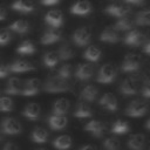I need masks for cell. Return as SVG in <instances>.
Returning <instances> with one entry per match:
<instances>
[{
	"instance_id": "1",
	"label": "cell",
	"mask_w": 150,
	"mask_h": 150,
	"mask_svg": "<svg viewBox=\"0 0 150 150\" xmlns=\"http://www.w3.org/2000/svg\"><path fill=\"white\" fill-rule=\"evenodd\" d=\"M43 89L48 93H63L70 90V84L68 83L67 80L55 75V76H50L45 82Z\"/></svg>"
},
{
	"instance_id": "2",
	"label": "cell",
	"mask_w": 150,
	"mask_h": 150,
	"mask_svg": "<svg viewBox=\"0 0 150 150\" xmlns=\"http://www.w3.org/2000/svg\"><path fill=\"white\" fill-rule=\"evenodd\" d=\"M116 75H117V71H116L115 66L111 64V63H105V64H103L100 68L96 80H97L98 83L109 84V83H111V82L115 81Z\"/></svg>"
},
{
	"instance_id": "3",
	"label": "cell",
	"mask_w": 150,
	"mask_h": 150,
	"mask_svg": "<svg viewBox=\"0 0 150 150\" xmlns=\"http://www.w3.org/2000/svg\"><path fill=\"white\" fill-rule=\"evenodd\" d=\"M149 105L145 101L142 100H134L129 103V105L125 109V115L130 117H141L148 112Z\"/></svg>"
},
{
	"instance_id": "4",
	"label": "cell",
	"mask_w": 150,
	"mask_h": 150,
	"mask_svg": "<svg viewBox=\"0 0 150 150\" xmlns=\"http://www.w3.org/2000/svg\"><path fill=\"white\" fill-rule=\"evenodd\" d=\"M142 60L137 54H127L123 59V62L121 64V69L124 73H134L141 68Z\"/></svg>"
},
{
	"instance_id": "5",
	"label": "cell",
	"mask_w": 150,
	"mask_h": 150,
	"mask_svg": "<svg viewBox=\"0 0 150 150\" xmlns=\"http://www.w3.org/2000/svg\"><path fill=\"white\" fill-rule=\"evenodd\" d=\"M145 40H146L145 35L141 30H138V29H131V30H129L125 34L124 39H123L124 43L128 45V46H131V47H138V46L143 45L145 42Z\"/></svg>"
},
{
	"instance_id": "6",
	"label": "cell",
	"mask_w": 150,
	"mask_h": 150,
	"mask_svg": "<svg viewBox=\"0 0 150 150\" xmlns=\"http://www.w3.org/2000/svg\"><path fill=\"white\" fill-rule=\"evenodd\" d=\"M90 40H91V33H90L89 28H87V27H80L73 34V41L79 47L89 45Z\"/></svg>"
},
{
	"instance_id": "7",
	"label": "cell",
	"mask_w": 150,
	"mask_h": 150,
	"mask_svg": "<svg viewBox=\"0 0 150 150\" xmlns=\"http://www.w3.org/2000/svg\"><path fill=\"white\" fill-rule=\"evenodd\" d=\"M1 130L7 135H18L21 132V124L13 117H6L1 122Z\"/></svg>"
},
{
	"instance_id": "8",
	"label": "cell",
	"mask_w": 150,
	"mask_h": 150,
	"mask_svg": "<svg viewBox=\"0 0 150 150\" xmlns=\"http://www.w3.org/2000/svg\"><path fill=\"white\" fill-rule=\"evenodd\" d=\"M120 91L123 96H132L136 95L138 91V84L137 81L135 79H125L122 81L121 86H120Z\"/></svg>"
},
{
	"instance_id": "9",
	"label": "cell",
	"mask_w": 150,
	"mask_h": 150,
	"mask_svg": "<svg viewBox=\"0 0 150 150\" xmlns=\"http://www.w3.org/2000/svg\"><path fill=\"white\" fill-rule=\"evenodd\" d=\"M131 8L128 5H110L105 7L104 12L115 18H124L130 13Z\"/></svg>"
},
{
	"instance_id": "10",
	"label": "cell",
	"mask_w": 150,
	"mask_h": 150,
	"mask_svg": "<svg viewBox=\"0 0 150 150\" xmlns=\"http://www.w3.org/2000/svg\"><path fill=\"white\" fill-rule=\"evenodd\" d=\"M45 21L46 23H48L50 27L53 28H59L62 26L63 23V16H62V13L57 9H52L49 11L46 16H45Z\"/></svg>"
},
{
	"instance_id": "11",
	"label": "cell",
	"mask_w": 150,
	"mask_h": 150,
	"mask_svg": "<svg viewBox=\"0 0 150 150\" xmlns=\"http://www.w3.org/2000/svg\"><path fill=\"white\" fill-rule=\"evenodd\" d=\"M100 105L103 107L104 109L109 110V111H116L118 109V103H117V98L114 94L111 93H105L98 101Z\"/></svg>"
},
{
	"instance_id": "12",
	"label": "cell",
	"mask_w": 150,
	"mask_h": 150,
	"mask_svg": "<svg viewBox=\"0 0 150 150\" xmlns=\"http://www.w3.org/2000/svg\"><path fill=\"white\" fill-rule=\"evenodd\" d=\"M91 12V4L87 0H80L70 7V13L75 15H87Z\"/></svg>"
},
{
	"instance_id": "13",
	"label": "cell",
	"mask_w": 150,
	"mask_h": 150,
	"mask_svg": "<svg viewBox=\"0 0 150 150\" xmlns=\"http://www.w3.org/2000/svg\"><path fill=\"white\" fill-rule=\"evenodd\" d=\"M61 38V30L59 28H53L50 27L49 29H47L42 36H41V43L43 45H52L56 41H59Z\"/></svg>"
},
{
	"instance_id": "14",
	"label": "cell",
	"mask_w": 150,
	"mask_h": 150,
	"mask_svg": "<svg viewBox=\"0 0 150 150\" xmlns=\"http://www.w3.org/2000/svg\"><path fill=\"white\" fill-rule=\"evenodd\" d=\"M94 74V67L89 63H82L79 64L75 71V76L81 80V81H87L89 80Z\"/></svg>"
},
{
	"instance_id": "15",
	"label": "cell",
	"mask_w": 150,
	"mask_h": 150,
	"mask_svg": "<svg viewBox=\"0 0 150 150\" xmlns=\"http://www.w3.org/2000/svg\"><path fill=\"white\" fill-rule=\"evenodd\" d=\"M23 86H25V84H22V81H21L20 79H18V77H12V79H9L8 82H7L5 93H6V94H11V95L22 94Z\"/></svg>"
},
{
	"instance_id": "16",
	"label": "cell",
	"mask_w": 150,
	"mask_h": 150,
	"mask_svg": "<svg viewBox=\"0 0 150 150\" xmlns=\"http://www.w3.org/2000/svg\"><path fill=\"white\" fill-rule=\"evenodd\" d=\"M100 40L108 43H116L120 40L118 30L115 27H107L100 35Z\"/></svg>"
},
{
	"instance_id": "17",
	"label": "cell",
	"mask_w": 150,
	"mask_h": 150,
	"mask_svg": "<svg viewBox=\"0 0 150 150\" xmlns=\"http://www.w3.org/2000/svg\"><path fill=\"white\" fill-rule=\"evenodd\" d=\"M34 69L35 67L33 66V63L25 61V60H16L9 64V70L12 73H26V71H30Z\"/></svg>"
},
{
	"instance_id": "18",
	"label": "cell",
	"mask_w": 150,
	"mask_h": 150,
	"mask_svg": "<svg viewBox=\"0 0 150 150\" xmlns=\"http://www.w3.org/2000/svg\"><path fill=\"white\" fill-rule=\"evenodd\" d=\"M40 80L39 79H30L28 81L25 82L23 86V90H22V95L25 96H34L39 93L40 90Z\"/></svg>"
},
{
	"instance_id": "19",
	"label": "cell",
	"mask_w": 150,
	"mask_h": 150,
	"mask_svg": "<svg viewBox=\"0 0 150 150\" xmlns=\"http://www.w3.org/2000/svg\"><path fill=\"white\" fill-rule=\"evenodd\" d=\"M84 130L90 132L95 137H101L104 132V124L98 120H93L84 125Z\"/></svg>"
},
{
	"instance_id": "20",
	"label": "cell",
	"mask_w": 150,
	"mask_h": 150,
	"mask_svg": "<svg viewBox=\"0 0 150 150\" xmlns=\"http://www.w3.org/2000/svg\"><path fill=\"white\" fill-rule=\"evenodd\" d=\"M67 117L64 115H56V114H52L48 117V124L52 129L54 130H61L67 125Z\"/></svg>"
},
{
	"instance_id": "21",
	"label": "cell",
	"mask_w": 150,
	"mask_h": 150,
	"mask_svg": "<svg viewBox=\"0 0 150 150\" xmlns=\"http://www.w3.org/2000/svg\"><path fill=\"white\" fill-rule=\"evenodd\" d=\"M145 145V137L142 134H134L128 139V148L130 150H143Z\"/></svg>"
},
{
	"instance_id": "22",
	"label": "cell",
	"mask_w": 150,
	"mask_h": 150,
	"mask_svg": "<svg viewBox=\"0 0 150 150\" xmlns=\"http://www.w3.org/2000/svg\"><path fill=\"white\" fill-rule=\"evenodd\" d=\"M12 8L20 13H29L34 9L33 0H16L12 4Z\"/></svg>"
},
{
	"instance_id": "23",
	"label": "cell",
	"mask_w": 150,
	"mask_h": 150,
	"mask_svg": "<svg viewBox=\"0 0 150 150\" xmlns=\"http://www.w3.org/2000/svg\"><path fill=\"white\" fill-rule=\"evenodd\" d=\"M40 112H41V108H40V105L38 104V103H35V102H32V103H28L26 107H25V109H23V111H22V114H23V116L25 117H27V118H29V120H38L39 117H40Z\"/></svg>"
},
{
	"instance_id": "24",
	"label": "cell",
	"mask_w": 150,
	"mask_h": 150,
	"mask_svg": "<svg viewBox=\"0 0 150 150\" xmlns=\"http://www.w3.org/2000/svg\"><path fill=\"white\" fill-rule=\"evenodd\" d=\"M70 108V102L66 98H60L53 104V114L56 115H66Z\"/></svg>"
},
{
	"instance_id": "25",
	"label": "cell",
	"mask_w": 150,
	"mask_h": 150,
	"mask_svg": "<svg viewBox=\"0 0 150 150\" xmlns=\"http://www.w3.org/2000/svg\"><path fill=\"white\" fill-rule=\"evenodd\" d=\"M98 94V90L95 86L93 84H88L82 90H81V98L84 100V101H88V102H93L96 100V96Z\"/></svg>"
},
{
	"instance_id": "26",
	"label": "cell",
	"mask_w": 150,
	"mask_h": 150,
	"mask_svg": "<svg viewBox=\"0 0 150 150\" xmlns=\"http://www.w3.org/2000/svg\"><path fill=\"white\" fill-rule=\"evenodd\" d=\"M101 49L96 46H89L84 53H83V57L90 62H97L101 59Z\"/></svg>"
},
{
	"instance_id": "27",
	"label": "cell",
	"mask_w": 150,
	"mask_h": 150,
	"mask_svg": "<svg viewBox=\"0 0 150 150\" xmlns=\"http://www.w3.org/2000/svg\"><path fill=\"white\" fill-rule=\"evenodd\" d=\"M53 145L57 150H68L71 146V137L68 135H62L53 141Z\"/></svg>"
},
{
	"instance_id": "28",
	"label": "cell",
	"mask_w": 150,
	"mask_h": 150,
	"mask_svg": "<svg viewBox=\"0 0 150 150\" xmlns=\"http://www.w3.org/2000/svg\"><path fill=\"white\" fill-rule=\"evenodd\" d=\"M134 23H135V20H132L130 16L127 15V16L121 18L120 20H117L114 27H115L118 32H125V30L129 32V30H131Z\"/></svg>"
},
{
	"instance_id": "29",
	"label": "cell",
	"mask_w": 150,
	"mask_h": 150,
	"mask_svg": "<svg viewBox=\"0 0 150 150\" xmlns=\"http://www.w3.org/2000/svg\"><path fill=\"white\" fill-rule=\"evenodd\" d=\"M93 115V110L90 108V105L88 103L81 102L76 105V109L74 111V116L79 117V118H86V117H90Z\"/></svg>"
},
{
	"instance_id": "30",
	"label": "cell",
	"mask_w": 150,
	"mask_h": 150,
	"mask_svg": "<svg viewBox=\"0 0 150 150\" xmlns=\"http://www.w3.org/2000/svg\"><path fill=\"white\" fill-rule=\"evenodd\" d=\"M9 29L19 34H26L27 32H29V23L27 20H16L13 23H11Z\"/></svg>"
},
{
	"instance_id": "31",
	"label": "cell",
	"mask_w": 150,
	"mask_h": 150,
	"mask_svg": "<svg viewBox=\"0 0 150 150\" xmlns=\"http://www.w3.org/2000/svg\"><path fill=\"white\" fill-rule=\"evenodd\" d=\"M30 137H32L33 142H35V143H45L48 138V132H47L46 129H43L41 127H38L32 131Z\"/></svg>"
},
{
	"instance_id": "32",
	"label": "cell",
	"mask_w": 150,
	"mask_h": 150,
	"mask_svg": "<svg viewBox=\"0 0 150 150\" xmlns=\"http://www.w3.org/2000/svg\"><path fill=\"white\" fill-rule=\"evenodd\" d=\"M134 20L137 26H150V9L138 12Z\"/></svg>"
},
{
	"instance_id": "33",
	"label": "cell",
	"mask_w": 150,
	"mask_h": 150,
	"mask_svg": "<svg viewBox=\"0 0 150 150\" xmlns=\"http://www.w3.org/2000/svg\"><path fill=\"white\" fill-rule=\"evenodd\" d=\"M57 54H59V56H60V60L66 61V60L71 59V57L74 56L75 52H74V49L70 47V45H69V43H63V45H61V46H60Z\"/></svg>"
},
{
	"instance_id": "34",
	"label": "cell",
	"mask_w": 150,
	"mask_h": 150,
	"mask_svg": "<svg viewBox=\"0 0 150 150\" xmlns=\"http://www.w3.org/2000/svg\"><path fill=\"white\" fill-rule=\"evenodd\" d=\"M35 46H34V43L32 42V41H29V40H26V41H22L19 46H18V48H16V52L19 53V54H22V55H27V54H33V53H35Z\"/></svg>"
},
{
	"instance_id": "35",
	"label": "cell",
	"mask_w": 150,
	"mask_h": 150,
	"mask_svg": "<svg viewBox=\"0 0 150 150\" xmlns=\"http://www.w3.org/2000/svg\"><path fill=\"white\" fill-rule=\"evenodd\" d=\"M60 60V56L55 52H48L43 55V64L48 68H54Z\"/></svg>"
},
{
	"instance_id": "36",
	"label": "cell",
	"mask_w": 150,
	"mask_h": 150,
	"mask_svg": "<svg viewBox=\"0 0 150 150\" xmlns=\"http://www.w3.org/2000/svg\"><path fill=\"white\" fill-rule=\"evenodd\" d=\"M129 131V124L122 120H117L114 122L111 127V132L115 135H123Z\"/></svg>"
},
{
	"instance_id": "37",
	"label": "cell",
	"mask_w": 150,
	"mask_h": 150,
	"mask_svg": "<svg viewBox=\"0 0 150 150\" xmlns=\"http://www.w3.org/2000/svg\"><path fill=\"white\" fill-rule=\"evenodd\" d=\"M105 150H120V141L116 137H108L103 142Z\"/></svg>"
},
{
	"instance_id": "38",
	"label": "cell",
	"mask_w": 150,
	"mask_h": 150,
	"mask_svg": "<svg viewBox=\"0 0 150 150\" xmlns=\"http://www.w3.org/2000/svg\"><path fill=\"white\" fill-rule=\"evenodd\" d=\"M71 73H73V67L71 64L69 63H66L63 66H61L57 70V76L64 79V80H68L70 76H71Z\"/></svg>"
},
{
	"instance_id": "39",
	"label": "cell",
	"mask_w": 150,
	"mask_h": 150,
	"mask_svg": "<svg viewBox=\"0 0 150 150\" xmlns=\"http://www.w3.org/2000/svg\"><path fill=\"white\" fill-rule=\"evenodd\" d=\"M13 110V101L7 96L0 97V111H12Z\"/></svg>"
},
{
	"instance_id": "40",
	"label": "cell",
	"mask_w": 150,
	"mask_h": 150,
	"mask_svg": "<svg viewBox=\"0 0 150 150\" xmlns=\"http://www.w3.org/2000/svg\"><path fill=\"white\" fill-rule=\"evenodd\" d=\"M12 39V34L9 29H1L0 30V46H5L7 45Z\"/></svg>"
},
{
	"instance_id": "41",
	"label": "cell",
	"mask_w": 150,
	"mask_h": 150,
	"mask_svg": "<svg viewBox=\"0 0 150 150\" xmlns=\"http://www.w3.org/2000/svg\"><path fill=\"white\" fill-rule=\"evenodd\" d=\"M141 93H142V96H143V97L150 98V79H146V80L143 82Z\"/></svg>"
},
{
	"instance_id": "42",
	"label": "cell",
	"mask_w": 150,
	"mask_h": 150,
	"mask_svg": "<svg viewBox=\"0 0 150 150\" xmlns=\"http://www.w3.org/2000/svg\"><path fill=\"white\" fill-rule=\"evenodd\" d=\"M9 71H11V70H9V66H7V64H5V63H1V64H0V79L6 77Z\"/></svg>"
},
{
	"instance_id": "43",
	"label": "cell",
	"mask_w": 150,
	"mask_h": 150,
	"mask_svg": "<svg viewBox=\"0 0 150 150\" xmlns=\"http://www.w3.org/2000/svg\"><path fill=\"white\" fill-rule=\"evenodd\" d=\"M2 150H19V149H18L16 144H14L13 142H8V143H6V144L4 145Z\"/></svg>"
},
{
	"instance_id": "44",
	"label": "cell",
	"mask_w": 150,
	"mask_h": 150,
	"mask_svg": "<svg viewBox=\"0 0 150 150\" xmlns=\"http://www.w3.org/2000/svg\"><path fill=\"white\" fill-rule=\"evenodd\" d=\"M60 0H41V4L42 5H46V6H52V5H56L59 4Z\"/></svg>"
},
{
	"instance_id": "45",
	"label": "cell",
	"mask_w": 150,
	"mask_h": 150,
	"mask_svg": "<svg viewBox=\"0 0 150 150\" xmlns=\"http://www.w3.org/2000/svg\"><path fill=\"white\" fill-rule=\"evenodd\" d=\"M145 0H124L125 4H129V5H143Z\"/></svg>"
},
{
	"instance_id": "46",
	"label": "cell",
	"mask_w": 150,
	"mask_h": 150,
	"mask_svg": "<svg viewBox=\"0 0 150 150\" xmlns=\"http://www.w3.org/2000/svg\"><path fill=\"white\" fill-rule=\"evenodd\" d=\"M6 15H7V11H6V8H5L4 6H0V21L5 20Z\"/></svg>"
},
{
	"instance_id": "47",
	"label": "cell",
	"mask_w": 150,
	"mask_h": 150,
	"mask_svg": "<svg viewBox=\"0 0 150 150\" xmlns=\"http://www.w3.org/2000/svg\"><path fill=\"white\" fill-rule=\"evenodd\" d=\"M143 52L150 55V40H149L148 42H145V43H144V48H143Z\"/></svg>"
},
{
	"instance_id": "48",
	"label": "cell",
	"mask_w": 150,
	"mask_h": 150,
	"mask_svg": "<svg viewBox=\"0 0 150 150\" xmlns=\"http://www.w3.org/2000/svg\"><path fill=\"white\" fill-rule=\"evenodd\" d=\"M79 150H97L94 145H84V146H82L81 149H79Z\"/></svg>"
},
{
	"instance_id": "49",
	"label": "cell",
	"mask_w": 150,
	"mask_h": 150,
	"mask_svg": "<svg viewBox=\"0 0 150 150\" xmlns=\"http://www.w3.org/2000/svg\"><path fill=\"white\" fill-rule=\"evenodd\" d=\"M145 128L150 130V118H149V120H148V121L145 122Z\"/></svg>"
},
{
	"instance_id": "50",
	"label": "cell",
	"mask_w": 150,
	"mask_h": 150,
	"mask_svg": "<svg viewBox=\"0 0 150 150\" xmlns=\"http://www.w3.org/2000/svg\"><path fill=\"white\" fill-rule=\"evenodd\" d=\"M36 150H46V149H36Z\"/></svg>"
},
{
	"instance_id": "51",
	"label": "cell",
	"mask_w": 150,
	"mask_h": 150,
	"mask_svg": "<svg viewBox=\"0 0 150 150\" xmlns=\"http://www.w3.org/2000/svg\"><path fill=\"white\" fill-rule=\"evenodd\" d=\"M0 138H1V131H0Z\"/></svg>"
}]
</instances>
